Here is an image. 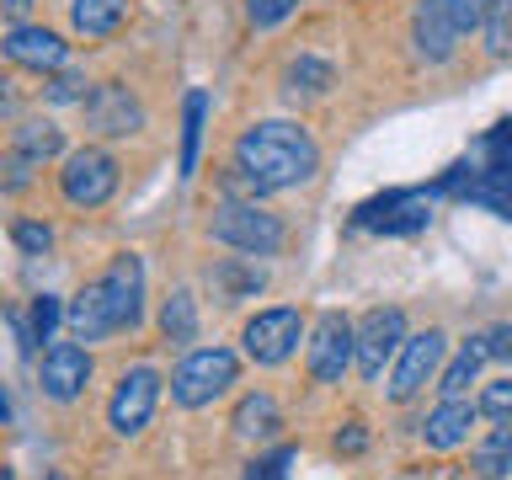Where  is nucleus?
<instances>
[{"mask_svg": "<svg viewBox=\"0 0 512 480\" xmlns=\"http://www.w3.org/2000/svg\"><path fill=\"white\" fill-rule=\"evenodd\" d=\"M320 171V144L304 134L299 123H256L235 139V192H283V187H299Z\"/></svg>", "mask_w": 512, "mask_h": 480, "instance_id": "nucleus-1", "label": "nucleus"}, {"mask_svg": "<svg viewBox=\"0 0 512 480\" xmlns=\"http://www.w3.org/2000/svg\"><path fill=\"white\" fill-rule=\"evenodd\" d=\"M208 235H214L219 246L240 251V256H278L283 240H288V224L278 214H267V208H256V198H230V203L214 208Z\"/></svg>", "mask_w": 512, "mask_h": 480, "instance_id": "nucleus-2", "label": "nucleus"}, {"mask_svg": "<svg viewBox=\"0 0 512 480\" xmlns=\"http://www.w3.org/2000/svg\"><path fill=\"white\" fill-rule=\"evenodd\" d=\"M235 374H240V358L230 347H192L171 374V395H176V406H187V411L214 406V400L235 384Z\"/></svg>", "mask_w": 512, "mask_h": 480, "instance_id": "nucleus-3", "label": "nucleus"}, {"mask_svg": "<svg viewBox=\"0 0 512 480\" xmlns=\"http://www.w3.org/2000/svg\"><path fill=\"white\" fill-rule=\"evenodd\" d=\"M304 342V315L299 310H262L246 320V331H240V347H246L251 363L262 368H278L299 352Z\"/></svg>", "mask_w": 512, "mask_h": 480, "instance_id": "nucleus-4", "label": "nucleus"}, {"mask_svg": "<svg viewBox=\"0 0 512 480\" xmlns=\"http://www.w3.org/2000/svg\"><path fill=\"white\" fill-rule=\"evenodd\" d=\"M59 187L75 208H102L112 192H118V160L107 150H96V144L91 150H75L59 171Z\"/></svg>", "mask_w": 512, "mask_h": 480, "instance_id": "nucleus-5", "label": "nucleus"}, {"mask_svg": "<svg viewBox=\"0 0 512 480\" xmlns=\"http://www.w3.org/2000/svg\"><path fill=\"white\" fill-rule=\"evenodd\" d=\"M352 358H358V326L336 310L320 315V326L310 336V379L315 384H342Z\"/></svg>", "mask_w": 512, "mask_h": 480, "instance_id": "nucleus-6", "label": "nucleus"}, {"mask_svg": "<svg viewBox=\"0 0 512 480\" xmlns=\"http://www.w3.org/2000/svg\"><path fill=\"white\" fill-rule=\"evenodd\" d=\"M155 400H160V374L155 368H128L112 390V406H107V422L118 438H134L144 432V422L155 416Z\"/></svg>", "mask_w": 512, "mask_h": 480, "instance_id": "nucleus-7", "label": "nucleus"}, {"mask_svg": "<svg viewBox=\"0 0 512 480\" xmlns=\"http://www.w3.org/2000/svg\"><path fill=\"white\" fill-rule=\"evenodd\" d=\"M427 219H432L427 192H384V198L363 203L352 214L358 230H384V235H416V230H427Z\"/></svg>", "mask_w": 512, "mask_h": 480, "instance_id": "nucleus-8", "label": "nucleus"}, {"mask_svg": "<svg viewBox=\"0 0 512 480\" xmlns=\"http://www.w3.org/2000/svg\"><path fill=\"white\" fill-rule=\"evenodd\" d=\"M406 347V315L400 310H368L358 320V368L363 379H384V363Z\"/></svg>", "mask_w": 512, "mask_h": 480, "instance_id": "nucleus-9", "label": "nucleus"}, {"mask_svg": "<svg viewBox=\"0 0 512 480\" xmlns=\"http://www.w3.org/2000/svg\"><path fill=\"white\" fill-rule=\"evenodd\" d=\"M443 347H448L443 331L406 336V347H400V358H395V374H390V400H416L422 395V384L438 374V363H443Z\"/></svg>", "mask_w": 512, "mask_h": 480, "instance_id": "nucleus-10", "label": "nucleus"}, {"mask_svg": "<svg viewBox=\"0 0 512 480\" xmlns=\"http://www.w3.org/2000/svg\"><path fill=\"white\" fill-rule=\"evenodd\" d=\"M102 288H107V310H112V326L118 331H134L144 320V262L139 256H112V267L102 272Z\"/></svg>", "mask_w": 512, "mask_h": 480, "instance_id": "nucleus-11", "label": "nucleus"}, {"mask_svg": "<svg viewBox=\"0 0 512 480\" xmlns=\"http://www.w3.org/2000/svg\"><path fill=\"white\" fill-rule=\"evenodd\" d=\"M80 107H86V123L107 139H128L144 128V107L139 96H128V86H96Z\"/></svg>", "mask_w": 512, "mask_h": 480, "instance_id": "nucleus-12", "label": "nucleus"}, {"mask_svg": "<svg viewBox=\"0 0 512 480\" xmlns=\"http://www.w3.org/2000/svg\"><path fill=\"white\" fill-rule=\"evenodd\" d=\"M6 59L22 64V70H38V75H59L64 59H70V43H64L59 32H48V27L16 22V27L6 32Z\"/></svg>", "mask_w": 512, "mask_h": 480, "instance_id": "nucleus-13", "label": "nucleus"}, {"mask_svg": "<svg viewBox=\"0 0 512 480\" xmlns=\"http://www.w3.org/2000/svg\"><path fill=\"white\" fill-rule=\"evenodd\" d=\"M411 43H416V54H422L427 64H443L448 54H454L459 22H454V11H448V0H416V11H411Z\"/></svg>", "mask_w": 512, "mask_h": 480, "instance_id": "nucleus-14", "label": "nucleus"}, {"mask_svg": "<svg viewBox=\"0 0 512 480\" xmlns=\"http://www.w3.org/2000/svg\"><path fill=\"white\" fill-rule=\"evenodd\" d=\"M91 384V352L80 342H59L43 352V395L48 400H75Z\"/></svg>", "mask_w": 512, "mask_h": 480, "instance_id": "nucleus-15", "label": "nucleus"}, {"mask_svg": "<svg viewBox=\"0 0 512 480\" xmlns=\"http://www.w3.org/2000/svg\"><path fill=\"white\" fill-rule=\"evenodd\" d=\"M64 320H70L75 342H102V336L118 331V326H112V310H107V288H102V278L86 283V288H80V294L70 299Z\"/></svg>", "mask_w": 512, "mask_h": 480, "instance_id": "nucleus-16", "label": "nucleus"}, {"mask_svg": "<svg viewBox=\"0 0 512 480\" xmlns=\"http://www.w3.org/2000/svg\"><path fill=\"white\" fill-rule=\"evenodd\" d=\"M475 411L480 406H470V400H443L438 411L422 422V438H427V448H438V454H448V448H459L464 438H470V427H475Z\"/></svg>", "mask_w": 512, "mask_h": 480, "instance_id": "nucleus-17", "label": "nucleus"}, {"mask_svg": "<svg viewBox=\"0 0 512 480\" xmlns=\"http://www.w3.org/2000/svg\"><path fill=\"white\" fill-rule=\"evenodd\" d=\"M128 16V0H70V22L80 38H112Z\"/></svg>", "mask_w": 512, "mask_h": 480, "instance_id": "nucleus-18", "label": "nucleus"}, {"mask_svg": "<svg viewBox=\"0 0 512 480\" xmlns=\"http://www.w3.org/2000/svg\"><path fill=\"white\" fill-rule=\"evenodd\" d=\"M486 358H496V352H491V336H470V342H464V352H459L454 363H448L443 384H438L443 400H464V390L475 384V374L486 368Z\"/></svg>", "mask_w": 512, "mask_h": 480, "instance_id": "nucleus-19", "label": "nucleus"}, {"mask_svg": "<svg viewBox=\"0 0 512 480\" xmlns=\"http://www.w3.org/2000/svg\"><path fill=\"white\" fill-rule=\"evenodd\" d=\"M278 427H283V411H278V400H272L267 390H256V395H246L235 406V432L240 438H272Z\"/></svg>", "mask_w": 512, "mask_h": 480, "instance_id": "nucleus-20", "label": "nucleus"}, {"mask_svg": "<svg viewBox=\"0 0 512 480\" xmlns=\"http://www.w3.org/2000/svg\"><path fill=\"white\" fill-rule=\"evenodd\" d=\"M208 283L219 288V299H224V304H240V299H251V294H262V288H267L262 272H256L251 262H235V256L208 272Z\"/></svg>", "mask_w": 512, "mask_h": 480, "instance_id": "nucleus-21", "label": "nucleus"}, {"mask_svg": "<svg viewBox=\"0 0 512 480\" xmlns=\"http://www.w3.org/2000/svg\"><path fill=\"white\" fill-rule=\"evenodd\" d=\"M11 150H16V155H27L32 166H43V160L64 155V134H59L54 123H16V134H11Z\"/></svg>", "mask_w": 512, "mask_h": 480, "instance_id": "nucleus-22", "label": "nucleus"}, {"mask_svg": "<svg viewBox=\"0 0 512 480\" xmlns=\"http://www.w3.org/2000/svg\"><path fill=\"white\" fill-rule=\"evenodd\" d=\"M470 464H475L480 475H496V480H502V475L512 470V416H507L502 427H491L486 438L475 443V454H470Z\"/></svg>", "mask_w": 512, "mask_h": 480, "instance_id": "nucleus-23", "label": "nucleus"}, {"mask_svg": "<svg viewBox=\"0 0 512 480\" xmlns=\"http://www.w3.org/2000/svg\"><path fill=\"white\" fill-rule=\"evenodd\" d=\"M160 331H166V342H176V347L198 342V304H192L187 288H176V294L166 299V310H160Z\"/></svg>", "mask_w": 512, "mask_h": 480, "instance_id": "nucleus-24", "label": "nucleus"}, {"mask_svg": "<svg viewBox=\"0 0 512 480\" xmlns=\"http://www.w3.org/2000/svg\"><path fill=\"white\" fill-rule=\"evenodd\" d=\"M203 112H208V96H203V91H187V102H182V176H192V171H198Z\"/></svg>", "mask_w": 512, "mask_h": 480, "instance_id": "nucleus-25", "label": "nucleus"}, {"mask_svg": "<svg viewBox=\"0 0 512 480\" xmlns=\"http://www.w3.org/2000/svg\"><path fill=\"white\" fill-rule=\"evenodd\" d=\"M480 171L486 176H502V182H512V123H496L486 139H480Z\"/></svg>", "mask_w": 512, "mask_h": 480, "instance_id": "nucleus-26", "label": "nucleus"}, {"mask_svg": "<svg viewBox=\"0 0 512 480\" xmlns=\"http://www.w3.org/2000/svg\"><path fill=\"white\" fill-rule=\"evenodd\" d=\"M283 80H288V91H326L331 86V64L326 59H294Z\"/></svg>", "mask_w": 512, "mask_h": 480, "instance_id": "nucleus-27", "label": "nucleus"}, {"mask_svg": "<svg viewBox=\"0 0 512 480\" xmlns=\"http://www.w3.org/2000/svg\"><path fill=\"white\" fill-rule=\"evenodd\" d=\"M486 48L496 59L512 54V0H496L491 16H486Z\"/></svg>", "mask_w": 512, "mask_h": 480, "instance_id": "nucleus-28", "label": "nucleus"}, {"mask_svg": "<svg viewBox=\"0 0 512 480\" xmlns=\"http://www.w3.org/2000/svg\"><path fill=\"white\" fill-rule=\"evenodd\" d=\"M11 240H16L27 256H43L48 246H54V230H48V224H38V219H16V224H11Z\"/></svg>", "mask_w": 512, "mask_h": 480, "instance_id": "nucleus-29", "label": "nucleus"}, {"mask_svg": "<svg viewBox=\"0 0 512 480\" xmlns=\"http://www.w3.org/2000/svg\"><path fill=\"white\" fill-rule=\"evenodd\" d=\"M59 299L54 294H38L32 299V342H48V336H54V326H59Z\"/></svg>", "mask_w": 512, "mask_h": 480, "instance_id": "nucleus-30", "label": "nucleus"}, {"mask_svg": "<svg viewBox=\"0 0 512 480\" xmlns=\"http://www.w3.org/2000/svg\"><path fill=\"white\" fill-rule=\"evenodd\" d=\"M480 411H486V416H496V422H507V416H512V374L480 390Z\"/></svg>", "mask_w": 512, "mask_h": 480, "instance_id": "nucleus-31", "label": "nucleus"}, {"mask_svg": "<svg viewBox=\"0 0 512 480\" xmlns=\"http://www.w3.org/2000/svg\"><path fill=\"white\" fill-rule=\"evenodd\" d=\"M294 6L299 0H246V16H251V27H278Z\"/></svg>", "mask_w": 512, "mask_h": 480, "instance_id": "nucleus-32", "label": "nucleus"}, {"mask_svg": "<svg viewBox=\"0 0 512 480\" xmlns=\"http://www.w3.org/2000/svg\"><path fill=\"white\" fill-rule=\"evenodd\" d=\"M491 6H496V0H448V11H454L459 32H470V27H486Z\"/></svg>", "mask_w": 512, "mask_h": 480, "instance_id": "nucleus-33", "label": "nucleus"}, {"mask_svg": "<svg viewBox=\"0 0 512 480\" xmlns=\"http://www.w3.org/2000/svg\"><path fill=\"white\" fill-rule=\"evenodd\" d=\"M48 96H54V102H86L91 86L80 75H54V80H48Z\"/></svg>", "mask_w": 512, "mask_h": 480, "instance_id": "nucleus-34", "label": "nucleus"}, {"mask_svg": "<svg viewBox=\"0 0 512 480\" xmlns=\"http://www.w3.org/2000/svg\"><path fill=\"white\" fill-rule=\"evenodd\" d=\"M288 464H294V448H278L272 459H256V464H251V480H278Z\"/></svg>", "mask_w": 512, "mask_h": 480, "instance_id": "nucleus-35", "label": "nucleus"}, {"mask_svg": "<svg viewBox=\"0 0 512 480\" xmlns=\"http://www.w3.org/2000/svg\"><path fill=\"white\" fill-rule=\"evenodd\" d=\"M368 448V432H363V422H347L342 432H336V454H363Z\"/></svg>", "mask_w": 512, "mask_h": 480, "instance_id": "nucleus-36", "label": "nucleus"}, {"mask_svg": "<svg viewBox=\"0 0 512 480\" xmlns=\"http://www.w3.org/2000/svg\"><path fill=\"white\" fill-rule=\"evenodd\" d=\"M491 352H496L502 363H512V326H496V331H491Z\"/></svg>", "mask_w": 512, "mask_h": 480, "instance_id": "nucleus-37", "label": "nucleus"}, {"mask_svg": "<svg viewBox=\"0 0 512 480\" xmlns=\"http://www.w3.org/2000/svg\"><path fill=\"white\" fill-rule=\"evenodd\" d=\"M27 11H32V0H6V16H11V22H22Z\"/></svg>", "mask_w": 512, "mask_h": 480, "instance_id": "nucleus-38", "label": "nucleus"}, {"mask_svg": "<svg viewBox=\"0 0 512 480\" xmlns=\"http://www.w3.org/2000/svg\"><path fill=\"white\" fill-rule=\"evenodd\" d=\"M475 480H496V475H475Z\"/></svg>", "mask_w": 512, "mask_h": 480, "instance_id": "nucleus-39", "label": "nucleus"}]
</instances>
